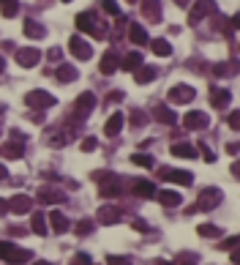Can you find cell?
Segmentation results:
<instances>
[{"label":"cell","instance_id":"obj_20","mask_svg":"<svg viewBox=\"0 0 240 265\" xmlns=\"http://www.w3.org/2000/svg\"><path fill=\"white\" fill-rule=\"evenodd\" d=\"M49 222H52V230H55V232H66V230L71 227V224H69V219H66L60 211H52V216H49Z\"/></svg>","mask_w":240,"mask_h":265},{"label":"cell","instance_id":"obj_6","mask_svg":"<svg viewBox=\"0 0 240 265\" xmlns=\"http://www.w3.org/2000/svg\"><path fill=\"white\" fill-rule=\"evenodd\" d=\"M218 202H221V191H218V189H205V191L199 194V200H197V208H202V211H213Z\"/></svg>","mask_w":240,"mask_h":265},{"label":"cell","instance_id":"obj_26","mask_svg":"<svg viewBox=\"0 0 240 265\" xmlns=\"http://www.w3.org/2000/svg\"><path fill=\"white\" fill-rule=\"evenodd\" d=\"M158 200H161V205H164V208H177V205H180V194H177V191H161Z\"/></svg>","mask_w":240,"mask_h":265},{"label":"cell","instance_id":"obj_4","mask_svg":"<svg viewBox=\"0 0 240 265\" xmlns=\"http://www.w3.org/2000/svg\"><path fill=\"white\" fill-rule=\"evenodd\" d=\"M161 178H164V181L177 183V186H191V183H194L191 172H186V170H170V167H161Z\"/></svg>","mask_w":240,"mask_h":265},{"label":"cell","instance_id":"obj_30","mask_svg":"<svg viewBox=\"0 0 240 265\" xmlns=\"http://www.w3.org/2000/svg\"><path fill=\"white\" fill-rule=\"evenodd\" d=\"M33 232L35 235H47V216L44 213H33Z\"/></svg>","mask_w":240,"mask_h":265},{"label":"cell","instance_id":"obj_39","mask_svg":"<svg viewBox=\"0 0 240 265\" xmlns=\"http://www.w3.org/2000/svg\"><path fill=\"white\" fill-rule=\"evenodd\" d=\"M106 265H131L129 257H115V254H109L106 257Z\"/></svg>","mask_w":240,"mask_h":265},{"label":"cell","instance_id":"obj_10","mask_svg":"<svg viewBox=\"0 0 240 265\" xmlns=\"http://www.w3.org/2000/svg\"><path fill=\"white\" fill-rule=\"evenodd\" d=\"M139 8L145 19L150 22H161V0H139Z\"/></svg>","mask_w":240,"mask_h":265},{"label":"cell","instance_id":"obj_5","mask_svg":"<svg viewBox=\"0 0 240 265\" xmlns=\"http://www.w3.org/2000/svg\"><path fill=\"white\" fill-rule=\"evenodd\" d=\"M76 28L82 30V33H90V36H104V28H99L93 14H88V11H82L76 17Z\"/></svg>","mask_w":240,"mask_h":265},{"label":"cell","instance_id":"obj_22","mask_svg":"<svg viewBox=\"0 0 240 265\" xmlns=\"http://www.w3.org/2000/svg\"><path fill=\"white\" fill-rule=\"evenodd\" d=\"M153 118L158 120V123H175L177 115L172 110H167V107H156V112H153Z\"/></svg>","mask_w":240,"mask_h":265},{"label":"cell","instance_id":"obj_44","mask_svg":"<svg viewBox=\"0 0 240 265\" xmlns=\"http://www.w3.org/2000/svg\"><path fill=\"white\" fill-rule=\"evenodd\" d=\"M76 265H90V257L88 254H79V257H76Z\"/></svg>","mask_w":240,"mask_h":265},{"label":"cell","instance_id":"obj_24","mask_svg":"<svg viewBox=\"0 0 240 265\" xmlns=\"http://www.w3.org/2000/svg\"><path fill=\"white\" fill-rule=\"evenodd\" d=\"M134 194L137 197H153L156 194V186H153L150 181H137L134 183Z\"/></svg>","mask_w":240,"mask_h":265},{"label":"cell","instance_id":"obj_31","mask_svg":"<svg viewBox=\"0 0 240 265\" xmlns=\"http://www.w3.org/2000/svg\"><path fill=\"white\" fill-rule=\"evenodd\" d=\"M44 33H47V30H44L41 25H35V22H25V36H30V38H44Z\"/></svg>","mask_w":240,"mask_h":265},{"label":"cell","instance_id":"obj_34","mask_svg":"<svg viewBox=\"0 0 240 265\" xmlns=\"http://www.w3.org/2000/svg\"><path fill=\"white\" fill-rule=\"evenodd\" d=\"M0 11H3V17H14V14L19 11L17 0H6V3H0Z\"/></svg>","mask_w":240,"mask_h":265},{"label":"cell","instance_id":"obj_51","mask_svg":"<svg viewBox=\"0 0 240 265\" xmlns=\"http://www.w3.org/2000/svg\"><path fill=\"white\" fill-rule=\"evenodd\" d=\"M33 265H52V263H33Z\"/></svg>","mask_w":240,"mask_h":265},{"label":"cell","instance_id":"obj_43","mask_svg":"<svg viewBox=\"0 0 240 265\" xmlns=\"http://www.w3.org/2000/svg\"><path fill=\"white\" fill-rule=\"evenodd\" d=\"M199 151L205 153V161H210V164L216 161V153H210V148H207V145H199Z\"/></svg>","mask_w":240,"mask_h":265},{"label":"cell","instance_id":"obj_1","mask_svg":"<svg viewBox=\"0 0 240 265\" xmlns=\"http://www.w3.org/2000/svg\"><path fill=\"white\" fill-rule=\"evenodd\" d=\"M25 104H28L30 110H47V107L55 104V96L47 93V90H30V93L25 96Z\"/></svg>","mask_w":240,"mask_h":265},{"label":"cell","instance_id":"obj_17","mask_svg":"<svg viewBox=\"0 0 240 265\" xmlns=\"http://www.w3.org/2000/svg\"><path fill=\"white\" fill-rule=\"evenodd\" d=\"M101 74H106V77H109V74H115L117 71V55L115 52H106L104 58H101Z\"/></svg>","mask_w":240,"mask_h":265},{"label":"cell","instance_id":"obj_41","mask_svg":"<svg viewBox=\"0 0 240 265\" xmlns=\"http://www.w3.org/2000/svg\"><path fill=\"white\" fill-rule=\"evenodd\" d=\"M96 148H99V142H96V137H88V140L82 142V151H85V153H88V151H96Z\"/></svg>","mask_w":240,"mask_h":265},{"label":"cell","instance_id":"obj_29","mask_svg":"<svg viewBox=\"0 0 240 265\" xmlns=\"http://www.w3.org/2000/svg\"><path fill=\"white\" fill-rule=\"evenodd\" d=\"M55 77H58L60 82H71V79H76V69L74 66H58Z\"/></svg>","mask_w":240,"mask_h":265},{"label":"cell","instance_id":"obj_3","mask_svg":"<svg viewBox=\"0 0 240 265\" xmlns=\"http://www.w3.org/2000/svg\"><path fill=\"white\" fill-rule=\"evenodd\" d=\"M74 120H85L90 115V110H96V96L93 93H82L79 99H76V104H74Z\"/></svg>","mask_w":240,"mask_h":265},{"label":"cell","instance_id":"obj_52","mask_svg":"<svg viewBox=\"0 0 240 265\" xmlns=\"http://www.w3.org/2000/svg\"><path fill=\"white\" fill-rule=\"evenodd\" d=\"M3 66H6V63H3V58H0V71H3Z\"/></svg>","mask_w":240,"mask_h":265},{"label":"cell","instance_id":"obj_33","mask_svg":"<svg viewBox=\"0 0 240 265\" xmlns=\"http://www.w3.org/2000/svg\"><path fill=\"white\" fill-rule=\"evenodd\" d=\"M101 183H104V186H101V194H104V197H112V194H117V191H120V186H117L112 178H104Z\"/></svg>","mask_w":240,"mask_h":265},{"label":"cell","instance_id":"obj_11","mask_svg":"<svg viewBox=\"0 0 240 265\" xmlns=\"http://www.w3.org/2000/svg\"><path fill=\"white\" fill-rule=\"evenodd\" d=\"M38 60H41V52H38L35 47H28V49H19V52H17V63H19V66H25V69L35 66Z\"/></svg>","mask_w":240,"mask_h":265},{"label":"cell","instance_id":"obj_36","mask_svg":"<svg viewBox=\"0 0 240 265\" xmlns=\"http://www.w3.org/2000/svg\"><path fill=\"white\" fill-rule=\"evenodd\" d=\"M90 230H93V219H85V222L76 224V235H88Z\"/></svg>","mask_w":240,"mask_h":265},{"label":"cell","instance_id":"obj_46","mask_svg":"<svg viewBox=\"0 0 240 265\" xmlns=\"http://www.w3.org/2000/svg\"><path fill=\"white\" fill-rule=\"evenodd\" d=\"M232 263L240 265V249H235V252H232Z\"/></svg>","mask_w":240,"mask_h":265},{"label":"cell","instance_id":"obj_47","mask_svg":"<svg viewBox=\"0 0 240 265\" xmlns=\"http://www.w3.org/2000/svg\"><path fill=\"white\" fill-rule=\"evenodd\" d=\"M3 213H8V202L6 200H0V216H3Z\"/></svg>","mask_w":240,"mask_h":265},{"label":"cell","instance_id":"obj_23","mask_svg":"<svg viewBox=\"0 0 240 265\" xmlns=\"http://www.w3.org/2000/svg\"><path fill=\"white\" fill-rule=\"evenodd\" d=\"M150 49L158 55V58H170V55H172L170 41H164V38H156V41H150Z\"/></svg>","mask_w":240,"mask_h":265},{"label":"cell","instance_id":"obj_37","mask_svg":"<svg viewBox=\"0 0 240 265\" xmlns=\"http://www.w3.org/2000/svg\"><path fill=\"white\" fill-rule=\"evenodd\" d=\"M227 123H229V129H235V131H240V110H235V112H229V118H227Z\"/></svg>","mask_w":240,"mask_h":265},{"label":"cell","instance_id":"obj_8","mask_svg":"<svg viewBox=\"0 0 240 265\" xmlns=\"http://www.w3.org/2000/svg\"><path fill=\"white\" fill-rule=\"evenodd\" d=\"M216 11V3L213 0H197V6H194V11L188 14V22L191 25H197L202 17H207V14H213Z\"/></svg>","mask_w":240,"mask_h":265},{"label":"cell","instance_id":"obj_18","mask_svg":"<svg viewBox=\"0 0 240 265\" xmlns=\"http://www.w3.org/2000/svg\"><path fill=\"white\" fill-rule=\"evenodd\" d=\"M129 38H131V44H147V33H145V28H142L139 22H131V28H129Z\"/></svg>","mask_w":240,"mask_h":265},{"label":"cell","instance_id":"obj_45","mask_svg":"<svg viewBox=\"0 0 240 265\" xmlns=\"http://www.w3.org/2000/svg\"><path fill=\"white\" fill-rule=\"evenodd\" d=\"M227 151H229V153H238V151H240V142H229Z\"/></svg>","mask_w":240,"mask_h":265},{"label":"cell","instance_id":"obj_25","mask_svg":"<svg viewBox=\"0 0 240 265\" xmlns=\"http://www.w3.org/2000/svg\"><path fill=\"white\" fill-rule=\"evenodd\" d=\"M117 216H120V213H117V208H112V205L101 208V211L96 213V219H101L104 224H115V222H117Z\"/></svg>","mask_w":240,"mask_h":265},{"label":"cell","instance_id":"obj_35","mask_svg":"<svg viewBox=\"0 0 240 265\" xmlns=\"http://www.w3.org/2000/svg\"><path fill=\"white\" fill-rule=\"evenodd\" d=\"M131 161H134L137 167H153V159H150V156H145V153H134V156H131Z\"/></svg>","mask_w":240,"mask_h":265},{"label":"cell","instance_id":"obj_19","mask_svg":"<svg viewBox=\"0 0 240 265\" xmlns=\"http://www.w3.org/2000/svg\"><path fill=\"white\" fill-rule=\"evenodd\" d=\"M0 156L3 159H19L22 156V145L19 142H6V145H0Z\"/></svg>","mask_w":240,"mask_h":265},{"label":"cell","instance_id":"obj_40","mask_svg":"<svg viewBox=\"0 0 240 265\" xmlns=\"http://www.w3.org/2000/svg\"><path fill=\"white\" fill-rule=\"evenodd\" d=\"M131 123H134V126H145V123H147V115H145V112H139V110H137L134 115H131Z\"/></svg>","mask_w":240,"mask_h":265},{"label":"cell","instance_id":"obj_21","mask_svg":"<svg viewBox=\"0 0 240 265\" xmlns=\"http://www.w3.org/2000/svg\"><path fill=\"white\" fill-rule=\"evenodd\" d=\"M156 77V69H153V66H139V69L134 71V79L139 85H145V82H150V79Z\"/></svg>","mask_w":240,"mask_h":265},{"label":"cell","instance_id":"obj_16","mask_svg":"<svg viewBox=\"0 0 240 265\" xmlns=\"http://www.w3.org/2000/svg\"><path fill=\"white\" fill-rule=\"evenodd\" d=\"M38 200L44 202V205H52V202H63L66 197H63V191H55V189H38Z\"/></svg>","mask_w":240,"mask_h":265},{"label":"cell","instance_id":"obj_13","mask_svg":"<svg viewBox=\"0 0 240 265\" xmlns=\"http://www.w3.org/2000/svg\"><path fill=\"white\" fill-rule=\"evenodd\" d=\"M8 211L11 213H28L30 211V197L28 194H14L8 200Z\"/></svg>","mask_w":240,"mask_h":265},{"label":"cell","instance_id":"obj_15","mask_svg":"<svg viewBox=\"0 0 240 265\" xmlns=\"http://www.w3.org/2000/svg\"><path fill=\"white\" fill-rule=\"evenodd\" d=\"M229 99H232V96H229V90H227V88H213V93H210V104L216 107V110H224V107L229 104Z\"/></svg>","mask_w":240,"mask_h":265},{"label":"cell","instance_id":"obj_12","mask_svg":"<svg viewBox=\"0 0 240 265\" xmlns=\"http://www.w3.org/2000/svg\"><path fill=\"white\" fill-rule=\"evenodd\" d=\"M183 126L186 129H205L207 126V115L205 112H188V115H183Z\"/></svg>","mask_w":240,"mask_h":265},{"label":"cell","instance_id":"obj_9","mask_svg":"<svg viewBox=\"0 0 240 265\" xmlns=\"http://www.w3.org/2000/svg\"><path fill=\"white\" fill-rule=\"evenodd\" d=\"M69 49H71V55H74V58H79V60H88L90 55H93L90 44L85 41V38H79V36H74V38L69 41Z\"/></svg>","mask_w":240,"mask_h":265},{"label":"cell","instance_id":"obj_32","mask_svg":"<svg viewBox=\"0 0 240 265\" xmlns=\"http://www.w3.org/2000/svg\"><path fill=\"white\" fill-rule=\"evenodd\" d=\"M197 232L202 238H218V235H221V230H218V227H213V224H199Z\"/></svg>","mask_w":240,"mask_h":265},{"label":"cell","instance_id":"obj_27","mask_svg":"<svg viewBox=\"0 0 240 265\" xmlns=\"http://www.w3.org/2000/svg\"><path fill=\"white\" fill-rule=\"evenodd\" d=\"M139 66H142V52H129L123 58V69L126 71H137Z\"/></svg>","mask_w":240,"mask_h":265},{"label":"cell","instance_id":"obj_53","mask_svg":"<svg viewBox=\"0 0 240 265\" xmlns=\"http://www.w3.org/2000/svg\"><path fill=\"white\" fill-rule=\"evenodd\" d=\"M129 3H137V0H129Z\"/></svg>","mask_w":240,"mask_h":265},{"label":"cell","instance_id":"obj_14","mask_svg":"<svg viewBox=\"0 0 240 265\" xmlns=\"http://www.w3.org/2000/svg\"><path fill=\"white\" fill-rule=\"evenodd\" d=\"M120 129H123V115L115 112V115H109V120L104 123V131H106V137H117Z\"/></svg>","mask_w":240,"mask_h":265},{"label":"cell","instance_id":"obj_49","mask_svg":"<svg viewBox=\"0 0 240 265\" xmlns=\"http://www.w3.org/2000/svg\"><path fill=\"white\" fill-rule=\"evenodd\" d=\"M232 28L240 30V14H235V17H232Z\"/></svg>","mask_w":240,"mask_h":265},{"label":"cell","instance_id":"obj_38","mask_svg":"<svg viewBox=\"0 0 240 265\" xmlns=\"http://www.w3.org/2000/svg\"><path fill=\"white\" fill-rule=\"evenodd\" d=\"M104 11H106V14H112V17H120V8H117L115 0H104Z\"/></svg>","mask_w":240,"mask_h":265},{"label":"cell","instance_id":"obj_2","mask_svg":"<svg viewBox=\"0 0 240 265\" xmlns=\"http://www.w3.org/2000/svg\"><path fill=\"white\" fill-rule=\"evenodd\" d=\"M0 257L6 260V263H11V265H22V263L30 260V252L17 249V246H11V243H0Z\"/></svg>","mask_w":240,"mask_h":265},{"label":"cell","instance_id":"obj_50","mask_svg":"<svg viewBox=\"0 0 240 265\" xmlns=\"http://www.w3.org/2000/svg\"><path fill=\"white\" fill-rule=\"evenodd\" d=\"M3 175H6V170H3V167H0V181H3Z\"/></svg>","mask_w":240,"mask_h":265},{"label":"cell","instance_id":"obj_54","mask_svg":"<svg viewBox=\"0 0 240 265\" xmlns=\"http://www.w3.org/2000/svg\"><path fill=\"white\" fill-rule=\"evenodd\" d=\"M0 3H6V0H0Z\"/></svg>","mask_w":240,"mask_h":265},{"label":"cell","instance_id":"obj_7","mask_svg":"<svg viewBox=\"0 0 240 265\" xmlns=\"http://www.w3.org/2000/svg\"><path fill=\"white\" fill-rule=\"evenodd\" d=\"M194 96H197V90L191 85H175L170 90V101H175V104H188V101H194Z\"/></svg>","mask_w":240,"mask_h":265},{"label":"cell","instance_id":"obj_48","mask_svg":"<svg viewBox=\"0 0 240 265\" xmlns=\"http://www.w3.org/2000/svg\"><path fill=\"white\" fill-rule=\"evenodd\" d=\"M120 99H123V93H109V101H112V104H115V101H120Z\"/></svg>","mask_w":240,"mask_h":265},{"label":"cell","instance_id":"obj_42","mask_svg":"<svg viewBox=\"0 0 240 265\" xmlns=\"http://www.w3.org/2000/svg\"><path fill=\"white\" fill-rule=\"evenodd\" d=\"M235 246H240V235H235V238H227V241L221 243V249H235Z\"/></svg>","mask_w":240,"mask_h":265},{"label":"cell","instance_id":"obj_55","mask_svg":"<svg viewBox=\"0 0 240 265\" xmlns=\"http://www.w3.org/2000/svg\"><path fill=\"white\" fill-rule=\"evenodd\" d=\"M63 3H69V0H63Z\"/></svg>","mask_w":240,"mask_h":265},{"label":"cell","instance_id":"obj_28","mask_svg":"<svg viewBox=\"0 0 240 265\" xmlns=\"http://www.w3.org/2000/svg\"><path fill=\"white\" fill-rule=\"evenodd\" d=\"M172 156H177V159H194L197 151H194L191 145H180V142H177V145H172Z\"/></svg>","mask_w":240,"mask_h":265}]
</instances>
